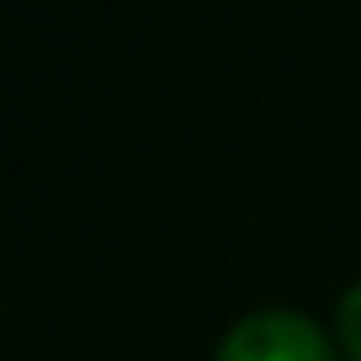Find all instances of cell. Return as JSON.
<instances>
[{"label": "cell", "instance_id": "cell-1", "mask_svg": "<svg viewBox=\"0 0 361 361\" xmlns=\"http://www.w3.org/2000/svg\"><path fill=\"white\" fill-rule=\"evenodd\" d=\"M216 361H343V349H336V336H324L305 311L273 305V311L241 317V324L222 336Z\"/></svg>", "mask_w": 361, "mask_h": 361}, {"label": "cell", "instance_id": "cell-2", "mask_svg": "<svg viewBox=\"0 0 361 361\" xmlns=\"http://www.w3.org/2000/svg\"><path fill=\"white\" fill-rule=\"evenodd\" d=\"M336 349H343V361H361V279L336 305Z\"/></svg>", "mask_w": 361, "mask_h": 361}]
</instances>
